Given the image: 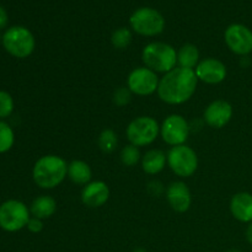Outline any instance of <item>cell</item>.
Here are the masks:
<instances>
[{
    "instance_id": "obj_1",
    "label": "cell",
    "mask_w": 252,
    "mask_h": 252,
    "mask_svg": "<svg viewBox=\"0 0 252 252\" xmlns=\"http://www.w3.org/2000/svg\"><path fill=\"white\" fill-rule=\"evenodd\" d=\"M197 83L198 79L194 70L181 66L174 68L160 79L158 95L169 105H181L196 93Z\"/></svg>"
},
{
    "instance_id": "obj_2",
    "label": "cell",
    "mask_w": 252,
    "mask_h": 252,
    "mask_svg": "<svg viewBox=\"0 0 252 252\" xmlns=\"http://www.w3.org/2000/svg\"><path fill=\"white\" fill-rule=\"evenodd\" d=\"M68 175V164L58 155H44L39 158L32 169L34 184L44 189L59 186Z\"/></svg>"
},
{
    "instance_id": "obj_3",
    "label": "cell",
    "mask_w": 252,
    "mask_h": 252,
    "mask_svg": "<svg viewBox=\"0 0 252 252\" xmlns=\"http://www.w3.org/2000/svg\"><path fill=\"white\" fill-rule=\"evenodd\" d=\"M142 59L145 66L155 73H169L176 66L177 52L164 42H152L143 49Z\"/></svg>"
},
{
    "instance_id": "obj_4",
    "label": "cell",
    "mask_w": 252,
    "mask_h": 252,
    "mask_svg": "<svg viewBox=\"0 0 252 252\" xmlns=\"http://www.w3.org/2000/svg\"><path fill=\"white\" fill-rule=\"evenodd\" d=\"M2 46L12 57L24 59L33 53L36 41L27 27L11 26L2 34Z\"/></svg>"
},
{
    "instance_id": "obj_5",
    "label": "cell",
    "mask_w": 252,
    "mask_h": 252,
    "mask_svg": "<svg viewBox=\"0 0 252 252\" xmlns=\"http://www.w3.org/2000/svg\"><path fill=\"white\" fill-rule=\"evenodd\" d=\"M133 31L140 36L153 37L161 33L165 29V19L153 7H139L129 17Z\"/></svg>"
},
{
    "instance_id": "obj_6",
    "label": "cell",
    "mask_w": 252,
    "mask_h": 252,
    "mask_svg": "<svg viewBox=\"0 0 252 252\" xmlns=\"http://www.w3.org/2000/svg\"><path fill=\"white\" fill-rule=\"evenodd\" d=\"M31 218L26 204L17 199H9L0 204V228L9 233H15L26 228Z\"/></svg>"
},
{
    "instance_id": "obj_7",
    "label": "cell",
    "mask_w": 252,
    "mask_h": 252,
    "mask_svg": "<svg viewBox=\"0 0 252 252\" xmlns=\"http://www.w3.org/2000/svg\"><path fill=\"white\" fill-rule=\"evenodd\" d=\"M160 133V126L155 118L140 116L128 125L126 134L130 144L135 147H145L155 142Z\"/></svg>"
},
{
    "instance_id": "obj_8",
    "label": "cell",
    "mask_w": 252,
    "mask_h": 252,
    "mask_svg": "<svg viewBox=\"0 0 252 252\" xmlns=\"http://www.w3.org/2000/svg\"><path fill=\"white\" fill-rule=\"evenodd\" d=\"M167 164L177 176L189 177L198 167V157L191 147L176 145L167 153Z\"/></svg>"
},
{
    "instance_id": "obj_9",
    "label": "cell",
    "mask_w": 252,
    "mask_h": 252,
    "mask_svg": "<svg viewBox=\"0 0 252 252\" xmlns=\"http://www.w3.org/2000/svg\"><path fill=\"white\" fill-rule=\"evenodd\" d=\"M159 78L157 73L147 66H139L132 70L127 79V88L138 96H149L158 91Z\"/></svg>"
},
{
    "instance_id": "obj_10",
    "label": "cell",
    "mask_w": 252,
    "mask_h": 252,
    "mask_svg": "<svg viewBox=\"0 0 252 252\" xmlns=\"http://www.w3.org/2000/svg\"><path fill=\"white\" fill-rule=\"evenodd\" d=\"M162 140L171 147L185 144L189 134V127L186 118L181 115H170L160 127Z\"/></svg>"
},
{
    "instance_id": "obj_11",
    "label": "cell",
    "mask_w": 252,
    "mask_h": 252,
    "mask_svg": "<svg viewBox=\"0 0 252 252\" xmlns=\"http://www.w3.org/2000/svg\"><path fill=\"white\" fill-rule=\"evenodd\" d=\"M224 39L231 52L239 56H248L252 52V31L241 24L228 26L224 33Z\"/></svg>"
},
{
    "instance_id": "obj_12",
    "label": "cell",
    "mask_w": 252,
    "mask_h": 252,
    "mask_svg": "<svg viewBox=\"0 0 252 252\" xmlns=\"http://www.w3.org/2000/svg\"><path fill=\"white\" fill-rule=\"evenodd\" d=\"M197 79L206 84H219L226 78V66L221 61L216 58H206L196 66Z\"/></svg>"
},
{
    "instance_id": "obj_13",
    "label": "cell",
    "mask_w": 252,
    "mask_h": 252,
    "mask_svg": "<svg viewBox=\"0 0 252 252\" xmlns=\"http://www.w3.org/2000/svg\"><path fill=\"white\" fill-rule=\"evenodd\" d=\"M233 117V107L225 100H216L204 111V121L212 128H223Z\"/></svg>"
},
{
    "instance_id": "obj_14",
    "label": "cell",
    "mask_w": 252,
    "mask_h": 252,
    "mask_svg": "<svg viewBox=\"0 0 252 252\" xmlns=\"http://www.w3.org/2000/svg\"><path fill=\"white\" fill-rule=\"evenodd\" d=\"M166 199L174 211L179 212V213H185L191 207V191L185 182L175 181L167 187Z\"/></svg>"
},
{
    "instance_id": "obj_15",
    "label": "cell",
    "mask_w": 252,
    "mask_h": 252,
    "mask_svg": "<svg viewBox=\"0 0 252 252\" xmlns=\"http://www.w3.org/2000/svg\"><path fill=\"white\" fill-rule=\"evenodd\" d=\"M110 198V189L103 181H93L81 191V202L90 208L102 207Z\"/></svg>"
},
{
    "instance_id": "obj_16",
    "label": "cell",
    "mask_w": 252,
    "mask_h": 252,
    "mask_svg": "<svg viewBox=\"0 0 252 252\" xmlns=\"http://www.w3.org/2000/svg\"><path fill=\"white\" fill-rule=\"evenodd\" d=\"M230 212L236 220L241 223L252 221V194L249 192H239L230 201Z\"/></svg>"
},
{
    "instance_id": "obj_17",
    "label": "cell",
    "mask_w": 252,
    "mask_h": 252,
    "mask_svg": "<svg viewBox=\"0 0 252 252\" xmlns=\"http://www.w3.org/2000/svg\"><path fill=\"white\" fill-rule=\"evenodd\" d=\"M167 162V155L162 150L152 149L142 158L143 171L148 175H157L164 170Z\"/></svg>"
},
{
    "instance_id": "obj_18",
    "label": "cell",
    "mask_w": 252,
    "mask_h": 252,
    "mask_svg": "<svg viewBox=\"0 0 252 252\" xmlns=\"http://www.w3.org/2000/svg\"><path fill=\"white\" fill-rule=\"evenodd\" d=\"M57 202L51 196H39L32 201L30 206V213L34 218H38L41 220L48 219L56 213Z\"/></svg>"
},
{
    "instance_id": "obj_19",
    "label": "cell",
    "mask_w": 252,
    "mask_h": 252,
    "mask_svg": "<svg viewBox=\"0 0 252 252\" xmlns=\"http://www.w3.org/2000/svg\"><path fill=\"white\" fill-rule=\"evenodd\" d=\"M66 176L75 185H80V186L84 185L85 186L90 182L93 172H91L88 162L83 161V160H73L68 165V175Z\"/></svg>"
},
{
    "instance_id": "obj_20",
    "label": "cell",
    "mask_w": 252,
    "mask_h": 252,
    "mask_svg": "<svg viewBox=\"0 0 252 252\" xmlns=\"http://www.w3.org/2000/svg\"><path fill=\"white\" fill-rule=\"evenodd\" d=\"M199 52L194 44L186 43L177 51V63L181 68H196L199 63Z\"/></svg>"
},
{
    "instance_id": "obj_21",
    "label": "cell",
    "mask_w": 252,
    "mask_h": 252,
    "mask_svg": "<svg viewBox=\"0 0 252 252\" xmlns=\"http://www.w3.org/2000/svg\"><path fill=\"white\" fill-rule=\"evenodd\" d=\"M98 148L101 152L106 153V154H111L116 150L118 144V138L117 134L113 132L112 129H103L100 133L97 139Z\"/></svg>"
},
{
    "instance_id": "obj_22",
    "label": "cell",
    "mask_w": 252,
    "mask_h": 252,
    "mask_svg": "<svg viewBox=\"0 0 252 252\" xmlns=\"http://www.w3.org/2000/svg\"><path fill=\"white\" fill-rule=\"evenodd\" d=\"M15 143L12 128L5 121L0 120V154L9 152Z\"/></svg>"
},
{
    "instance_id": "obj_23",
    "label": "cell",
    "mask_w": 252,
    "mask_h": 252,
    "mask_svg": "<svg viewBox=\"0 0 252 252\" xmlns=\"http://www.w3.org/2000/svg\"><path fill=\"white\" fill-rule=\"evenodd\" d=\"M132 32L127 27H120L111 36V42L117 49H126L132 42Z\"/></svg>"
},
{
    "instance_id": "obj_24",
    "label": "cell",
    "mask_w": 252,
    "mask_h": 252,
    "mask_svg": "<svg viewBox=\"0 0 252 252\" xmlns=\"http://www.w3.org/2000/svg\"><path fill=\"white\" fill-rule=\"evenodd\" d=\"M120 158L123 165H126V166H134L140 160V152L138 147L133 144H128L121 150Z\"/></svg>"
},
{
    "instance_id": "obj_25",
    "label": "cell",
    "mask_w": 252,
    "mask_h": 252,
    "mask_svg": "<svg viewBox=\"0 0 252 252\" xmlns=\"http://www.w3.org/2000/svg\"><path fill=\"white\" fill-rule=\"evenodd\" d=\"M14 111V100L7 91L0 90V120L11 116Z\"/></svg>"
},
{
    "instance_id": "obj_26",
    "label": "cell",
    "mask_w": 252,
    "mask_h": 252,
    "mask_svg": "<svg viewBox=\"0 0 252 252\" xmlns=\"http://www.w3.org/2000/svg\"><path fill=\"white\" fill-rule=\"evenodd\" d=\"M130 98H132V93L128 88H118L113 94V102L118 107H123L127 103H129Z\"/></svg>"
},
{
    "instance_id": "obj_27",
    "label": "cell",
    "mask_w": 252,
    "mask_h": 252,
    "mask_svg": "<svg viewBox=\"0 0 252 252\" xmlns=\"http://www.w3.org/2000/svg\"><path fill=\"white\" fill-rule=\"evenodd\" d=\"M27 229H29L31 233L33 234H38L41 233L42 230H43V221L41 220V219L38 218H34V217H31L29 220V223H27Z\"/></svg>"
},
{
    "instance_id": "obj_28",
    "label": "cell",
    "mask_w": 252,
    "mask_h": 252,
    "mask_svg": "<svg viewBox=\"0 0 252 252\" xmlns=\"http://www.w3.org/2000/svg\"><path fill=\"white\" fill-rule=\"evenodd\" d=\"M148 191L153 196H160L162 193V191H164V187H162L161 182L152 181L148 184Z\"/></svg>"
},
{
    "instance_id": "obj_29",
    "label": "cell",
    "mask_w": 252,
    "mask_h": 252,
    "mask_svg": "<svg viewBox=\"0 0 252 252\" xmlns=\"http://www.w3.org/2000/svg\"><path fill=\"white\" fill-rule=\"evenodd\" d=\"M7 22H9V16H7L6 10L0 5V30L6 27Z\"/></svg>"
},
{
    "instance_id": "obj_30",
    "label": "cell",
    "mask_w": 252,
    "mask_h": 252,
    "mask_svg": "<svg viewBox=\"0 0 252 252\" xmlns=\"http://www.w3.org/2000/svg\"><path fill=\"white\" fill-rule=\"evenodd\" d=\"M246 240H248L250 245H252V221L249 224L248 229H246Z\"/></svg>"
},
{
    "instance_id": "obj_31",
    "label": "cell",
    "mask_w": 252,
    "mask_h": 252,
    "mask_svg": "<svg viewBox=\"0 0 252 252\" xmlns=\"http://www.w3.org/2000/svg\"><path fill=\"white\" fill-rule=\"evenodd\" d=\"M226 252H243V251L239 250V249H230V250H228Z\"/></svg>"
},
{
    "instance_id": "obj_32",
    "label": "cell",
    "mask_w": 252,
    "mask_h": 252,
    "mask_svg": "<svg viewBox=\"0 0 252 252\" xmlns=\"http://www.w3.org/2000/svg\"><path fill=\"white\" fill-rule=\"evenodd\" d=\"M133 252H147V251L143 250V249H135V250L133 251Z\"/></svg>"
},
{
    "instance_id": "obj_33",
    "label": "cell",
    "mask_w": 252,
    "mask_h": 252,
    "mask_svg": "<svg viewBox=\"0 0 252 252\" xmlns=\"http://www.w3.org/2000/svg\"><path fill=\"white\" fill-rule=\"evenodd\" d=\"M207 252H212V251H207Z\"/></svg>"
}]
</instances>
